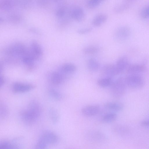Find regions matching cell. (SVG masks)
Returning a JSON list of instances; mask_svg holds the SVG:
<instances>
[{
  "mask_svg": "<svg viewBox=\"0 0 149 149\" xmlns=\"http://www.w3.org/2000/svg\"><path fill=\"white\" fill-rule=\"evenodd\" d=\"M90 140L97 142H102L106 140V137L103 133L97 131H91L86 135Z\"/></svg>",
  "mask_w": 149,
  "mask_h": 149,
  "instance_id": "cell-13",
  "label": "cell"
},
{
  "mask_svg": "<svg viewBox=\"0 0 149 149\" xmlns=\"http://www.w3.org/2000/svg\"><path fill=\"white\" fill-rule=\"evenodd\" d=\"M141 17L144 19L149 18V4L143 8L141 11Z\"/></svg>",
  "mask_w": 149,
  "mask_h": 149,
  "instance_id": "cell-25",
  "label": "cell"
},
{
  "mask_svg": "<svg viewBox=\"0 0 149 149\" xmlns=\"http://www.w3.org/2000/svg\"><path fill=\"white\" fill-rule=\"evenodd\" d=\"M104 107L106 109L116 112L122 111L123 108V105L121 103L115 102H109L104 104Z\"/></svg>",
  "mask_w": 149,
  "mask_h": 149,
  "instance_id": "cell-14",
  "label": "cell"
},
{
  "mask_svg": "<svg viewBox=\"0 0 149 149\" xmlns=\"http://www.w3.org/2000/svg\"><path fill=\"white\" fill-rule=\"evenodd\" d=\"M34 88V86L31 84L17 82L14 83L12 86L13 91L16 93L28 92Z\"/></svg>",
  "mask_w": 149,
  "mask_h": 149,
  "instance_id": "cell-6",
  "label": "cell"
},
{
  "mask_svg": "<svg viewBox=\"0 0 149 149\" xmlns=\"http://www.w3.org/2000/svg\"><path fill=\"white\" fill-rule=\"evenodd\" d=\"M87 66L89 71L92 72H95L98 70L100 65L97 60L94 58H91L88 60Z\"/></svg>",
  "mask_w": 149,
  "mask_h": 149,
  "instance_id": "cell-18",
  "label": "cell"
},
{
  "mask_svg": "<svg viewBox=\"0 0 149 149\" xmlns=\"http://www.w3.org/2000/svg\"><path fill=\"white\" fill-rule=\"evenodd\" d=\"M49 93L52 97L56 100H60L62 99V94L54 88H50L49 90Z\"/></svg>",
  "mask_w": 149,
  "mask_h": 149,
  "instance_id": "cell-22",
  "label": "cell"
},
{
  "mask_svg": "<svg viewBox=\"0 0 149 149\" xmlns=\"http://www.w3.org/2000/svg\"><path fill=\"white\" fill-rule=\"evenodd\" d=\"M0 115L2 117H5L7 115L8 110L6 107L2 104L0 107Z\"/></svg>",
  "mask_w": 149,
  "mask_h": 149,
  "instance_id": "cell-29",
  "label": "cell"
},
{
  "mask_svg": "<svg viewBox=\"0 0 149 149\" xmlns=\"http://www.w3.org/2000/svg\"><path fill=\"white\" fill-rule=\"evenodd\" d=\"M113 81L112 78L104 77L98 79L97 84L100 87L104 88L110 86Z\"/></svg>",
  "mask_w": 149,
  "mask_h": 149,
  "instance_id": "cell-19",
  "label": "cell"
},
{
  "mask_svg": "<svg viewBox=\"0 0 149 149\" xmlns=\"http://www.w3.org/2000/svg\"><path fill=\"white\" fill-rule=\"evenodd\" d=\"M77 67L72 63H66L62 65L58 71L66 77L68 75L74 73L77 70Z\"/></svg>",
  "mask_w": 149,
  "mask_h": 149,
  "instance_id": "cell-11",
  "label": "cell"
},
{
  "mask_svg": "<svg viewBox=\"0 0 149 149\" xmlns=\"http://www.w3.org/2000/svg\"><path fill=\"white\" fill-rule=\"evenodd\" d=\"M117 115L114 112H110L104 115L102 117V121L105 123H108L113 122L116 120Z\"/></svg>",
  "mask_w": 149,
  "mask_h": 149,
  "instance_id": "cell-20",
  "label": "cell"
},
{
  "mask_svg": "<svg viewBox=\"0 0 149 149\" xmlns=\"http://www.w3.org/2000/svg\"><path fill=\"white\" fill-rule=\"evenodd\" d=\"M66 77L58 71L51 72L48 75V79L54 85L61 84L64 81Z\"/></svg>",
  "mask_w": 149,
  "mask_h": 149,
  "instance_id": "cell-9",
  "label": "cell"
},
{
  "mask_svg": "<svg viewBox=\"0 0 149 149\" xmlns=\"http://www.w3.org/2000/svg\"><path fill=\"white\" fill-rule=\"evenodd\" d=\"M102 1L101 0H89L87 1L86 4L89 8H93L98 6Z\"/></svg>",
  "mask_w": 149,
  "mask_h": 149,
  "instance_id": "cell-24",
  "label": "cell"
},
{
  "mask_svg": "<svg viewBox=\"0 0 149 149\" xmlns=\"http://www.w3.org/2000/svg\"><path fill=\"white\" fill-rule=\"evenodd\" d=\"M47 144L40 137L35 146V149H46Z\"/></svg>",
  "mask_w": 149,
  "mask_h": 149,
  "instance_id": "cell-26",
  "label": "cell"
},
{
  "mask_svg": "<svg viewBox=\"0 0 149 149\" xmlns=\"http://www.w3.org/2000/svg\"><path fill=\"white\" fill-rule=\"evenodd\" d=\"M131 35V31L128 26H123L118 27L114 34V38L117 41L122 42L128 40Z\"/></svg>",
  "mask_w": 149,
  "mask_h": 149,
  "instance_id": "cell-4",
  "label": "cell"
},
{
  "mask_svg": "<svg viewBox=\"0 0 149 149\" xmlns=\"http://www.w3.org/2000/svg\"><path fill=\"white\" fill-rule=\"evenodd\" d=\"M115 65L119 74H120L127 70L129 65L128 58L125 56H120L117 60Z\"/></svg>",
  "mask_w": 149,
  "mask_h": 149,
  "instance_id": "cell-10",
  "label": "cell"
},
{
  "mask_svg": "<svg viewBox=\"0 0 149 149\" xmlns=\"http://www.w3.org/2000/svg\"><path fill=\"white\" fill-rule=\"evenodd\" d=\"M49 114L51 120L54 123H56L59 119V115L57 111L54 108H51L49 110Z\"/></svg>",
  "mask_w": 149,
  "mask_h": 149,
  "instance_id": "cell-23",
  "label": "cell"
},
{
  "mask_svg": "<svg viewBox=\"0 0 149 149\" xmlns=\"http://www.w3.org/2000/svg\"><path fill=\"white\" fill-rule=\"evenodd\" d=\"M146 70L145 66L141 64H135L129 65L127 69L130 74H138L144 72Z\"/></svg>",
  "mask_w": 149,
  "mask_h": 149,
  "instance_id": "cell-15",
  "label": "cell"
},
{
  "mask_svg": "<svg viewBox=\"0 0 149 149\" xmlns=\"http://www.w3.org/2000/svg\"><path fill=\"white\" fill-rule=\"evenodd\" d=\"M100 50V48L95 45L87 46L83 49V52L86 54H95Z\"/></svg>",
  "mask_w": 149,
  "mask_h": 149,
  "instance_id": "cell-21",
  "label": "cell"
},
{
  "mask_svg": "<svg viewBox=\"0 0 149 149\" xmlns=\"http://www.w3.org/2000/svg\"><path fill=\"white\" fill-rule=\"evenodd\" d=\"M142 124L144 125H149V120L143 121Z\"/></svg>",
  "mask_w": 149,
  "mask_h": 149,
  "instance_id": "cell-31",
  "label": "cell"
},
{
  "mask_svg": "<svg viewBox=\"0 0 149 149\" xmlns=\"http://www.w3.org/2000/svg\"><path fill=\"white\" fill-rule=\"evenodd\" d=\"M41 112L40 104L37 101L33 100L25 109L21 111L20 116L24 123L30 124L36 121L40 116Z\"/></svg>",
  "mask_w": 149,
  "mask_h": 149,
  "instance_id": "cell-1",
  "label": "cell"
},
{
  "mask_svg": "<svg viewBox=\"0 0 149 149\" xmlns=\"http://www.w3.org/2000/svg\"><path fill=\"white\" fill-rule=\"evenodd\" d=\"M70 17L78 22L82 21L84 19L85 14L84 10L81 7L76 6L70 10Z\"/></svg>",
  "mask_w": 149,
  "mask_h": 149,
  "instance_id": "cell-5",
  "label": "cell"
},
{
  "mask_svg": "<svg viewBox=\"0 0 149 149\" xmlns=\"http://www.w3.org/2000/svg\"><path fill=\"white\" fill-rule=\"evenodd\" d=\"M101 72L104 77L112 78L119 74L115 65L111 63L104 65L102 68Z\"/></svg>",
  "mask_w": 149,
  "mask_h": 149,
  "instance_id": "cell-7",
  "label": "cell"
},
{
  "mask_svg": "<svg viewBox=\"0 0 149 149\" xmlns=\"http://www.w3.org/2000/svg\"><path fill=\"white\" fill-rule=\"evenodd\" d=\"M92 30L91 27H89L79 29L77 30V32L79 34H85L90 32Z\"/></svg>",
  "mask_w": 149,
  "mask_h": 149,
  "instance_id": "cell-28",
  "label": "cell"
},
{
  "mask_svg": "<svg viewBox=\"0 0 149 149\" xmlns=\"http://www.w3.org/2000/svg\"><path fill=\"white\" fill-rule=\"evenodd\" d=\"M130 1L122 2L116 5L113 8V11L116 13H119L128 9L132 4Z\"/></svg>",
  "mask_w": 149,
  "mask_h": 149,
  "instance_id": "cell-17",
  "label": "cell"
},
{
  "mask_svg": "<svg viewBox=\"0 0 149 149\" xmlns=\"http://www.w3.org/2000/svg\"><path fill=\"white\" fill-rule=\"evenodd\" d=\"M100 110V107L97 105H91L85 106L81 110L82 114L86 117H92L97 115Z\"/></svg>",
  "mask_w": 149,
  "mask_h": 149,
  "instance_id": "cell-8",
  "label": "cell"
},
{
  "mask_svg": "<svg viewBox=\"0 0 149 149\" xmlns=\"http://www.w3.org/2000/svg\"><path fill=\"white\" fill-rule=\"evenodd\" d=\"M107 15L103 13L99 14L96 15L93 18L92 23L95 27H98L104 24L107 19Z\"/></svg>",
  "mask_w": 149,
  "mask_h": 149,
  "instance_id": "cell-16",
  "label": "cell"
},
{
  "mask_svg": "<svg viewBox=\"0 0 149 149\" xmlns=\"http://www.w3.org/2000/svg\"><path fill=\"white\" fill-rule=\"evenodd\" d=\"M4 81V78L3 76L1 75L0 77V85L1 87L3 85Z\"/></svg>",
  "mask_w": 149,
  "mask_h": 149,
  "instance_id": "cell-30",
  "label": "cell"
},
{
  "mask_svg": "<svg viewBox=\"0 0 149 149\" xmlns=\"http://www.w3.org/2000/svg\"><path fill=\"white\" fill-rule=\"evenodd\" d=\"M127 86L125 78L119 77L113 81L110 86L111 95L116 98L122 97L125 93Z\"/></svg>",
  "mask_w": 149,
  "mask_h": 149,
  "instance_id": "cell-2",
  "label": "cell"
},
{
  "mask_svg": "<svg viewBox=\"0 0 149 149\" xmlns=\"http://www.w3.org/2000/svg\"><path fill=\"white\" fill-rule=\"evenodd\" d=\"M40 137L47 144H56L58 141V136L54 132L49 131L44 132L42 134Z\"/></svg>",
  "mask_w": 149,
  "mask_h": 149,
  "instance_id": "cell-12",
  "label": "cell"
},
{
  "mask_svg": "<svg viewBox=\"0 0 149 149\" xmlns=\"http://www.w3.org/2000/svg\"><path fill=\"white\" fill-rule=\"evenodd\" d=\"M127 86L133 89H139L143 87L144 82L139 74H130L125 77Z\"/></svg>",
  "mask_w": 149,
  "mask_h": 149,
  "instance_id": "cell-3",
  "label": "cell"
},
{
  "mask_svg": "<svg viewBox=\"0 0 149 149\" xmlns=\"http://www.w3.org/2000/svg\"><path fill=\"white\" fill-rule=\"evenodd\" d=\"M0 149H17V148L8 142H4L1 143Z\"/></svg>",
  "mask_w": 149,
  "mask_h": 149,
  "instance_id": "cell-27",
  "label": "cell"
}]
</instances>
